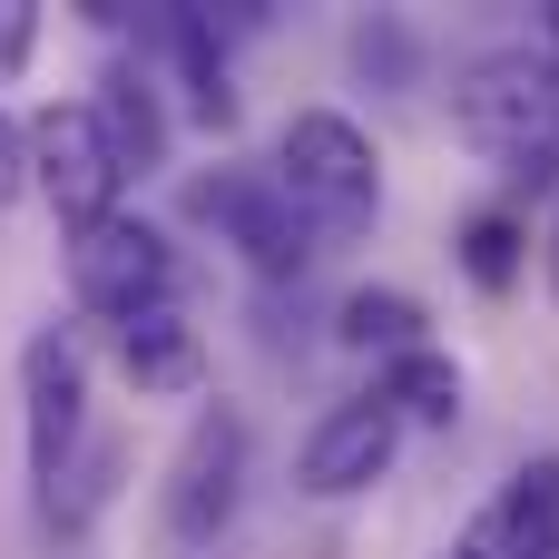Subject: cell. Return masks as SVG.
Listing matches in <instances>:
<instances>
[{"mask_svg": "<svg viewBox=\"0 0 559 559\" xmlns=\"http://www.w3.org/2000/svg\"><path fill=\"white\" fill-rule=\"evenodd\" d=\"M452 128L501 157L521 187L559 177V59L550 49H491L452 79Z\"/></svg>", "mask_w": 559, "mask_h": 559, "instance_id": "cell-1", "label": "cell"}, {"mask_svg": "<svg viewBox=\"0 0 559 559\" xmlns=\"http://www.w3.org/2000/svg\"><path fill=\"white\" fill-rule=\"evenodd\" d=\"M275 187L305 206L314 236H364L383 216V157L344 108H295L275 128Z\"/></svg>", "mask_w": 559, "mask_h": 559, "instance_id": "cell-2", "label": "cell"}, {"mask_svg": "<svg viewBox=\"0 0 559 559\" xmlns=\"http://www.w3.org/2000/svg\"><path fill=\"white\" fill-rule=\"evenodd\" d=\"M187 216L216 236V246H236L265 285H295L305 265H314V226H305V206L275 187V167H216V177H187Z\"/></svg>", "mask_w": 559, "mask_h": 559, "instance_id": "cell-3", "label": "cell"}, {"mask_svg": "<svg viewBox=\"0 0 559 559\" xmlns=\"http://www.w3.org/2000/svg\"><path fill=\"white\" fill-rule=\"evenodd\" d=\"M20 442H29V491L49 511L69 462L88 452V354H79L69 324H39L20 344Z\"/></svg>", "mask_w": 559, "mask_h": 559, "instance_id": "cell-4", "label": "cell"}, {"mask_svg": "<svg viewBox=\"0 0 559 559\" xmlns=\"http://www.w3.org/2000/svg\"><path fill=\"white\" fill-rule=\"evenodd\" d=\"M246 413L236 403H206L197 423H187V442H177V462H167V540L177 550H216L226 540V521H236V501H246Z\"/></svg>", "mask_w": 559, "mask_h": 559, "instance_id": "cell-5", "label": "cell"}, {"mask_svg": "<svg viewBox=\"0 0 559 559\" xmlns=\"http://www.w3.org/2000/svg\"><path fill=\"white\" fill-rule=\"evenodd\" d=\"M29 187L49 197V216L79 236V226H98V216H118V187H128V167H118V147H108V128H98V108L88 98H69V108H39L29 118Z\"/></svg>", "mask_w": 559, "mask_h": 559, "instance_id": "cell-6", "label": "cell"}, {"mask_svg": "<svg viewBox=\"0 0 559 559\" xmlns=\"http://www.w3.org/2000/svg\"><path fill=\"white\" fill-rule=\"evenodd\" d=\"M69 285H79L88 314L128 324V314H147V305H177V246H167L147 216L118 206V216H98V226L69 236Z\"/></svg>", "mask_w": 559, "mask_h": 559, "instance_id": "cell-7", "label": "cell"}, {"mask_svg": "<svg viewBox=\"0 0 559 559\" xmlns=\"http://www.w3.org/2000/svg\"><path fill=\"white\" fill-rule=\"evenodd\" d=\"M393 452H403V413H393L383 393H354V403H334V413L305 432L295 481H305L314 501H354V491H373V481L393 472Z\"/></svg>", "mask_w": 559, "mask_h": 559, "instance_id": "cell-8", "label": "cell"}, {"mask_svg": "<svg viewBox=\"0 0 559 559\" xmlns=\"http://www.w3.org/2000/svg\"><path fill=\"white\" fill-rule=\"evenodd\" d=\"M472 550H491V559H559V452L521 462V472L501 481V501L481 511Z\"/></svg>", "mask_w": 559, "mask_h": 559, "instance_id": "cell-9", "label": "cell"}, {"mask_svg": "<svg viewBox=\"0 0 559 559\" xmlns=\"http://www.w3.org/2000/svg\"><path fill=\"white\" fill-rule=\"evenodd\" d=\"M98 128H108V147H118V167L128 177H147V167H167V147H177V128H167V98H157V69L147 59H108V79H98Z\"/></svg>", "mask_w": 559, "mask_h": 559, "instance_id": "cell-10", "label": "cell"}, {"mask_svg": "<svg viewBox=\"0 0 559 559\" xmlns=\"http://www.w3.org/2000/svg\"><path fill=\"white\" fill-rule=\"evenodd\" d=\"M118 373L138 383V393H197L206 383V334L177 314V305H147V314H128L118 324Z\"/></svg>", "mask_w": 559, "mask_h": 559, "instance_id": "cell-11", "label": "cell"}, {"mask_svg": "<svg viewBox=\"0 0 559 559\" xmlns=\"http://www.w3.org/2000/svg\"><path fill=\"white\" fill-rule=\"evenodd\" d=\"M167 59L187 79V108L206 128H236V79H226V20L216 10H167Z\"/></svg>", "mask_w": 559, "mask_h": 559, "instance_id": "cell-12", "label": "cell"}, {"mask_svg": "<svg viewBox=\"0 0 559 559\" xmlns=\"http://www.w3.org/2000/svg\"><path fill=\"white\" fill-rule=\"evenodd\" d=\"M373 393H383L403 423H432V432H452V423H462V364H452L442 344H413V354H393Z\"/></svg>", "mask_w": 559, "mask_h": 559, "instance_id": "cell-13", "label": "cell"}, {"mask_svg": "<svg viewBox=\"0 0 559 559\" xmlns=\"http://www.w3.org/2000/svg\"><path fill=\"white\" fill-rule=\"evenodd\" d=\"M334 344H354V354H413L423 344V305L403 295V285H354L344 305H334Z\"/></svg>", "mask_w": 559, "mask_h": 559, "instance_id": "cell-14", "label": "cell"}, {"mask_svg": "<svg viewBox=\"0 0 559 559\" xmlns=\"http://www.w3.org/2000/svg\"><path fill=\"white\" fill-rule=\"evenodd\" d=\"M452 246H462V275H472L481 295H511V285H521V246H531V236H521V216H511V206L462 216V236H452Z\"/></svg>", "mask_w": 559, "mask_h": 559, "instance_id": "cell-15", "label": "cell"}, {"mask_svg": "<svg viewBox=\"0 0 559 559\" xmlns=\"http://www.w3.org/2000/svg\"><path fill=\"white\" fill-rule=\"evenodd\" d=\"M354 69H364V79H383V88H413L423 49H413V29H403V20H383V10H373V20L354 29Z\"/></svg>", "mask_w": 559, "mask_h": 559, "instance_id": "cell-16", "label": "cell"}, {"mask_svg": "<svg viewBox=\"0 0 559 559\" xmlns=\"http://www.w3.org/2000/svg\"><path fill=\"white\" fill-rule=\"evenodd\" d=\"M29 49H39V10L29 0H0V69H20Z\"/></svg>", "mask_w": 559, "mask_h": 559, "instance_id": "cell-17", "label": "cell"}, {"mask_svg": "<svg viewBox=\"0 0 559 559\" xmlns=\"http://www.w3.org/2000/svg\"><path fill=\"white\" fill-rule=\"evenodd\" d=\"M20 187H29V128H20V118L0 108V206H10Z\"/></svg>", "mask_w": 559, "mask_h": 559, "instance_id": "cell-18", "label": "cell"}, {"mask_svg": "<svg viewBox=\"0 0 559 559\" xmlns=\"http://www.w3.org/2000/svg\"><path fill=\"white\" fill-rule=\"evenodd\" d=\"M540 265H550V295H559V226H550V255H540Z\"/></svg>", "mask_w": 559, "mask_h": 559, "instance_id": "cell-19", "label": "cell"}, {"mask_svg": "<svg viewBox=\"0 0 559 559\" xmlns=\"http://www.w3.org/2000/svg\"><path fill=\"white\" fill-rule=\"evenodd\" d=\"M452 559H491V550H472V540H462V550H452Z\"/></svg>", "mask_w": 559, "mask_h": 559, "instance_id": "cell-20", "label": "cell"}]
</instances>
